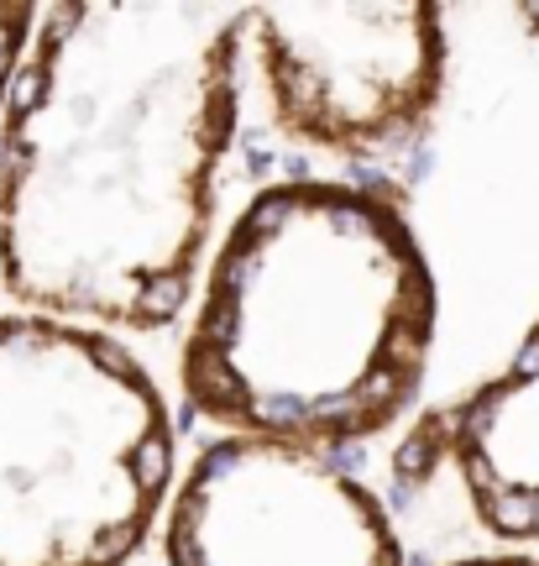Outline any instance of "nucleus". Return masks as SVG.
Instances as JSON below:
<instances>
[{
    "label": "nucleus",
    "instance_id": "obj_1",
    "mask_svg": "<svg viewBox=\"0 0 539 566\" xmlns=\"http://www.w3.org/2000/svg\"><path fill=\"white\" fill-rule=\"evenodd\" d=\"M252 5L58 0L0 121V283L26 315L163 330L194 299Z\"/></svg>",
    "mask_w": 539,
    "mask_h": 566
},
{
    "label": "nucleus",
    "instance_id": "obj_2",
    "mask_svg": "<svg viewBox=\"0 0 539 566\" xmlns=\"http://www.w3.org/2000/svg\"><path fill=\"white\" fill-rule=\"evenodd\" d=\"M435 320V268L388 194L283 179L205 262L179 356L184 404L226 435L330 456L409 415Z\"/></svg>",
    "mask_w": 539,
    "mask_h": 566
},
{
    "label": "nucleus",
    "instance_id": "obj_3",
    "mask_svg": "<svg viewBox=\"0 0 539 566\" xmlns=\"http://www.w3.org/2000/svg\"><path fill=\"white\" fill-rule=\"evenodd\" d=\"M173 415L116 336L0 315V566H126L173 503Z\"/></svg>",
    "mask_w": 539,
    "mask_h": 566
},
{
    "label": "nucleus",
    "instance_id": "obj_4",
    "mask_svg": "<svg viewBox=\"0 0 539 566\" xmlns=\"http://www.w3.org/2000/svg\"><path fill=\"white\" fill-rule=\"evenodd\" d=\"M262 90L283 137L330 158H388L446 94L440 5H252Z\"/></svg>",
    "mask_w": 539,
    "mask_h": 566
},
{
    "label": "nucleus",
    "instance_id": "obj_5",
    "mask_svg": "<svg viewBox=\"0 0 539 566\" xmlns=\"http://www.w3.org/2000/svg\"><path fill=\"white\" fill-rule=\"evenodd\" d=\"M168 566H403L382 498L335 456L220 435L173 488Z\"/></svg>",
    "mask_w": 539,
    "mask_h": 566
},
{
    "label": "nucleus",
    "instance_id": "obj_6",
    "mask_svg": "<svg viewBox=\"0 0 539 566\" xmlns=\"http://www.w3.org/2000/svg\"><path fill=\"white\" fill-rule=\"evenodd\" d=\"M440 462L456 467L488 535L539 541V315L503 373L420 420L399 456V477H429Z\"/></svg>",
    "mask_w": 539,
    "mask_h": 566
},
{
    "label": "nucleus",
    "instance_id": "obj_7",
    "mask_svg": "<svg viewBox=\"0 0 539 566\" xmlns=\"http://www.w3.org/2000/svg\"><path fill=\"white\" fill-rule=\"evenodd\" d=\"M32 26H37V5H0V121H5L11 79L22 69L26 43H32Z\"/></svg>",
    "mask_w": 539,
    "mask_h": 566
},
{
    "label": "nucleus",
    "instance_id": "obj_8",
    "mask_svg": "<svg viewBox=\"0 0 539 566\" xmlns=\"http://www.w3.org/2000/svg\"><path fill=\"white\" fill-rule=\"evenodd\" d=\"M450 566H539L535 556H514V551H497V556H461Z\"/></svg>",
    "mask_w": 539,
    "mask_h": 566
}]
</instances>
